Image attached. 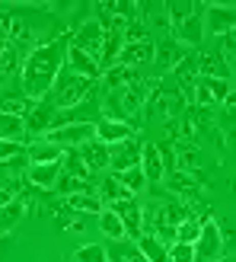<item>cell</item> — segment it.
<instances>
[{"label": "cell", "mask_w": 236, "mask_h": 262, "mask_svg": "<svg viewBox=\"0 0 236 262\" xmlns=\"http://www.w3.org/2000/svg\"><path fill=\"white\" fill-rule=\"evenodd\" d=\"M99 199L112 205V202H128V199H134V192H128L125 182L112 173V176H106V179L99 182Z\"/></svg>", "instance_id": "obj_24"}, {"label": "cell", "mask_w": 236, "mask_h": 262, "mask_svg": "<svg viewBox=\"0 0 236 262\" xmlns=\"http://www.w3.org/2000/svg\"><path fill=\"white\" fill-rule=\"evenodd\" d=\"M185 58V48H182L176 38H160L153 42V64H156V74H166V71H176V64Z\"/></svg>", "instance_id": "obj_12"}, {"label": "cell", "mask_w": 236, "mask_h": 262, "mask_svg": "<svg viewBox=\"0 0 236 262\" xmlns=\"http://www.w3.org/2000/svg\"><path fill=\"white\" fill-rule=\"evenodd\" d=\"M198 77H214V80H230V64L224 61V55H214V51H207V55H198Z\"/></svg>", "instance_id": "obj_19"}, {"label": "cell", "mask_w": 236, "mask_h": 262, "mask_svg": "<svg viewBox=\"0 0 236 262\" xmlns=\"http://www.w3.org/2000/svg\"><path fill=\"white\" fill-rule=\"evenodd\" d=\"M26 147H22V141H0V163H7L13 160V157H19Z\"/></svg>", "instance_id": "obj_38"}, {"label": "cell", "mask_w": 236, "mask_h": 262, "mask_svg": "<svg viewBox=\"0 0 236 262\" xmlns=\"http://www.w3.org/2000/svg\"><path fill=\"white\" fill-rule=\"evenodd\" d=\"M137 42H147V29L140 26V19H131L125 26V45H137Z\"/></svg>", "instance_id": "obj_35"}, {"label": "cell", "mask_w": 236, "mask_h": 262, "mask_svg": "<svg viewBox=\"0 0 236 262\" xmlns=\"http://www.w3.org/2000/svg\"><path fill=\"white\" fill-rule=\"evenodd\" d=\"M26 157H29V163H61V157H64V147H58V144H51V141H35L26 147Z\"/></svg>", "instance_id": "obj_22"}, {"label": "cell", "mask_w": 236, "mask_h": 262, "mask_svg": "<svg viewBox=\"0 0 236 262\" xmlns=\"http://www.w3.org/2000/svg\"><path fill=\"white\" fill-rule=\"evenodd\" d=\"M99 230L106 233L109 240H115V243H122V240H128V230H125V224H122V217H118L115 211H99Z\"/></svg>", "instance_id": "obj_26"}, {"label": "cell", "mask_w": 236, "mask_h": 262, "mask_svg": "<svg viewBox=\"0 0 236 262\" xmlns=\"http://www.w3.org/2000/svg\"><path fill=\"white\" fill-rule=\"evenodd\" d=\"M80 157H83V163L93 169V173H99V169H106L109 166V144H102L99 138H93V141H86V144H80Z\"/></svg>", "instance_id": "obj_18"}, {"label": "cell", "mask_w": 236, "mask_h": 262, "mask_svg": "<svg viewBox=\"0 0 236 262\" xmlns=\"http://www.w3.org/2000/svg\"><path fill=\"white\" fill-rule=\"evenodd\" d=\"M19 55H22V51H19L16 45H10L7 51H0V77H7V74H13V71H16Z\"/></svg>", "instance_id": "obj_33"}, {"label": "cell", "mask_w": 236, "mask_h": 262, "mask_svg": "<svg viewBox=\"0 0 236 262\" xmlns=\"http://www.w3.org/2000/svg\"><path fill=\"white\" fill-rule=\"evenodd\" d=\"M109 211H115L118 217H122V224H125V230H128L131 240H140V233H144V211H140V205H137L134 199H128V202H112Z\"/></svg>", "instance_id": "obj_11"}, {"label": "cell", "mask_w": 236, "mask_h": 262, "mask_svg": "<svg viewBox=\"0 0 236 262\" xmlns=\"http://www.w3.org/2000/svg\"><path fill=\"white\" fill-rule=\"evenodd\" d=\"M19 199V179H0V205H10Z\"/></svg>", "instance_id": "obj_37"}, {"label": "cell", "mask_w": 236, "mask_h": 262, "mask_svg": "<svg viewBox=\"0 0 236 262\" xmlns=\"http://www.w3.org/2000/svg\"><path fill=\"white\" fill-rule=\"evenodd\" d=\"M26 208H29V199H26V195H19V199L10 202V205H0V237H7V233L19 224Z\"/></svg>", "instance_id": "obj_21"}, {"label": "cell", "mask_w": 236, "mask_h": 262, "mask_svg": "<svg viewBox=\"0 0 236 262\" xmlns=\"http://www.w3.org/2000/svg\"><path fill=\"white\" fill-rule=\"evenodd\" d=\"M195 7H198V4H192V0H169V4H163V10H166V16H169L173 26H179L185 16H192Z\"/></svg>", "instance_id": "obj_30"}, {"label": "cell", "mask_w": 236, "mask_h": 262, "mask_svg": "<svg viewBox=\"0 0 236 262\" xmlns=\"http://www.w3.org/2000/svg\"><path fill=\"white\" fill-rule=\"evenodd\" d=\"M102 38H106V29L96 23V16L93 19H86V23H80L77 26V32L70 35V45H77L80 51H86L89 58H102Z\"/></svg>", "instance_id": "obj_7"}, {"label": "cell", "mask_w": 236, "mask_h": 262, "mask_svg": "<svg viewBox=\"0 0 236 262\" xmlns=\"http://www.w3.org/2000/svg\"><path fill=\"white\" fill-rule=\"evenodd\" d=\"M140 169H144V179L150 182V186H160L166 179V169H163V160H160V150H156V141L144 144L140 150Z\"/></svg>", "instance_id": "obj_15"}, {"label": "cell", "mask_w": 236, "mask_h": 262, "mask_svg": "<svg viewBox=\"0 0 236 262\" xmlns=\"http://www.w3.org/2000/svg\"><path fill=\"white\" fill-rule=\"evenodd\" d=\"M0 141H26L22 119H16V115H0Z\"/></svg>", "instance_id": "obj_29"}, {"label": "cell", "mask_w": 236, "mask_h": 262, "mask_svg": "<svg viewBox=\"0 0 236 262\" xmlns=\"http://www.w3.org/2000/svg\"><path fill=\"white\" fill-rule=\"evenodd\" d=\"M61 169H64L67 176L83 179V182H96V173L83 163V157H80V150H77V147H67V150H64V157H61Z\"/></svg>", "instance_id": "obj_20"}, {"label": "cell", "mask_w": 236, "mask_h": 262, "mask_svg": "<svg viewBox=\"0 0 236 262\" xmlns=\"http://www.w3.org/2000/svg\"><path fill=\"white\" fill-rule=\"evenodd\" d=\"M169 259L173 262H195V243H173L169 246Z\"/></svg>", "instance_id": "obj_36"}, {"label": "cell", "mask_w": 236, "mask_h": 262, "mask_svg": "<svg viewBox=\"0 0 236 262\" xmlns=\"http://www.w3.org/2000/svg\"><path fill=\"white\" fill-rule=\"evenodd\" d=\"M236 29V4H204V32L227 35Z\"/></svg>", "instance_id": "obj_8"}, {"label": "cell", "mask_w": 236, "mask_h": 262, "mask_svg": "<svg viewBox=\"0 0 236 262\" xmlns=\"http://www.w3.org/2000/svg\"><path fill=\"white\" fill-rule=\"evenodd\" d=\"M55 119H58V106H55V99L45 96V99H35L32 102V109L26 112V119H22V128H26V141L29 138H38V135H48L51 128H55Z\"/></svg>", "instance_id": "obj_3"}, {"label": "cell", "mask_w": 236, "mask_h": 262, "mask_svg": "<svg viewBox=\"0 0 236 262\" xmlns=\"http://www.w3.org/2000/svg\"><path fill=\"white\" fill-rule=\"evenodd\" d=\"M150 109L153 112H160L166 115V119H176V115L185 112V96H182V90L176 83H160L153 90V96H150Z\"/></svg>", "instance_id": "obj_6"}, {"label": "cell", "mask_w": 236, "mask_h": 262, "mask_svg": "<svg viewBox=\"0 0 236 262\" xmlns=\"http://www.w3.org/2000/svg\"><path fill=\"white\" fill-rule=\"evenodd\" d=\"M166 179H169V189H173L176 195H182V199H195V195L201 192V182L192 173H182V169L173 173V176H166Z\"/></svg>", "instance_id": "obj_25"}, {"label": "cell", "mask_w": 236, "mask_h": 262, "mask_svg": "<svg viewBox=\"0 0 236 262\" xmlns=\"http://www.w3.org/2000/svg\"><path fill=\"white\" fill-rule=\"evenodd\" d=\"M224 256V233L214 217H201V233L195 240V262H217Z\"/></svg>", "instance_id": "obj_4"}, {"label": "cell", "mask_w": 236, "mask_h": 262, "mask_svg": "<svg viewBox=\"0 0 236 262\" xmlns=\"http://www.w3.org/2000/svg\"><path fill=\"white\" fill-rule=\"evenodd\" d=\"M96 138L102 144H109V147H115V144H122L128 138H134V128H131L128 122H112V119H99L96 122Z\"/></svg>", "instance_id": "obj_17"}, {"label": "cell", "mask_w": 236, "mask_h": 262, "mask_svg": "<svg viewBox=\"0 0 236 262\" xmlns=\"http://www.w3.org/2000/svg\"><path fill=\"white\" fill-rule=\"evenodd\" d=\"M55 192L64 195V199H70V195H80V192H96L93 182H83V179H77V176H67V173H61L58 182H55Z\"/></svg>", "instance_id": "obj_28"}, {"label": "cell", "mask_w": 236, "mask_h": 262, "mask_svg": "<svg viewBox=\"0 0 236 262\" xmlns=\"http://www.w3.org/2000/svg\"><path fill=\"white\" fill-rule=\"evenodd\" d=\"M198 233H201V217L192 214L188 221H182V224L176 227V243H195Z\"/></svg>", "instance_id": "obj_32"}, {"label": "cell", "mask_w": 236, "mask_h": 262, "mask_svg": "<svg viewBox=\"0 0 236 262\" xmlns=\"http://www.w3.org/2000/svg\"><path fill=\"white\" fill-rule=\"evenodd\" d=\"M118 179L125 182V189H128V192H140L144 186H147V179H144V169H140V166H134V169H128V173H122V176H118Z\"/></svg>", "instance_id": "obj_34"}, {"label": "cell", "mask_w": 236, "mask_h": 262, "mask_svg": "<svg viewBox=\"0 0 236 262\" xmlns=\"http://www.w3.org/2000/svg\"><path fill=\"white\" fill-rule=\"evenodd\" d=\"M140 150H144V144L137 138H128L122 144H115V147H109V166L115 169V176L140 166Z\"/></svg>", "instance_id": "obj_9"}, {"label": "cell", "mask_w": 236, "mask_h": 262, "mask_svg": "<svg viewBox=\"0 0 236 262\" xmlns=\"http://www.w3.org/2000/svg\"><path fill=\"white\" fill-rule=\"evenodd\" d=\"M220 55H224V58H236V29L227 32V35H220Z\"/></svg>", "instance_id": "obj_39"}, {"label": "cell", "mask_w": 236, "mask_h": 262, "mask_svg": "<svg viewBox=\"0 0 236 262\" xmlns=\"http://www.w3.org/2000/svg\"><path fill=\"white\" fill-rule=\"evenodd\" d=\"M93 90H96V80H86V77H80V74H74V71L64 68L58 74V80H55V86H51L48 96L55 99L58 112H67V109L77 106V102H83Z\"/></svg>", "instance_id": "obj_2"}, {"label": "cell", "mask_w": 236, "mask_h": 262, "mask_svg": "<svg viewBox=\"0 0 236 262\" xmlns=\"http://www.w3.org/2000/svg\"><path fill=\"white\" fill-rule=\"evenodd\" d=\"M74 262H109V250L99 243H86L74 253Z\"/></svg>", "instance_id": "obj_31"}, {"label": "cell", "mask_w": 236, "mask_h": 262, "mask_svg": "<svg viewBox=\"0 0 236 262\" xmlns=\"http://www.w3.org/2000/svg\"><path fill=\"white\" fill-rule=\"evenodd\" d=\"M134 243H137V250L144 253L147 262H173L169 259V246H163L153 233H140V240H134Z\"/></svg>", "instance_id": "obj_23"}, {"label": "cell", "mask_w": 236, "mask_h": 262, "mask_svg": "<svg viewBox=\"0 0 236 262\" xmlns=\"http://www.w3.org/2000/svg\"><path fill=\"white\" fill-rule=\"evenodd\" d=\"M64 68L74 71V74H80V77H86V80H96V77L102 74L99 71V61L89 58L86 51H80L77 45H67V61H64Z\"/></svg>", "instance_id": "obj_14"}, {"label": "cell", "mask_w": 236, "mask_h": 262, "mask_svg": "<svg viewBox=\"0 0 236 262\" xmlns=\"http://www.w3.org/2000/svg\"><path fill=\"white\" fill-rule=\"evenodd\" d=\"M173 32L179 38V45H188V48L201 45V38H204V4H198L192 16H185L179 26H173Z\"/></svg>", "instance_id": "obj_10"}, {"label": "cell", "mask_w": 236, "mask_h": 262, "mask_svg": "<svg viewBox=\"0 0 236 262\" xmlns=\"http://www.w3.org/2000/svg\"><path fill=\"white\" fill-rule=\"evenodd\" d=\"M13 42H10V29H7V26L4 23H0V51H7Z\"/></svg>", "instance_id": "obj_40"}, {"label": "cell", "mask_w": 236, "mask_h": 262, "mask_svg": "<svg viewBox=\"0 0 236 262\" xmlns=\"http://www.w3.org/2000/svg\"><path fill=\"white\" fill-rule=\"evenodd\" d=\"M74 211H86V214H99L106 211V205H102L99 192H80V195H70V199H64Z\"/></svg>", "instance_id": "obj_27"}, {"label": "cell", "mask_w": 236, "mask_h": 262, "mask_svg": "<svg viewBox=\"0 0 236 262\" xmlns=\"http://www.w3.org/2000/svg\"><path fill=\"white\" fill-rule=\"evenodd\" d=\"M64 173L61 163H29L26 169V182H29L32 189H55L58 176Z\"/></svg>", "instance_id": "obj_16"}, {"label": "cell", "mask_w": 236, "mask_h": 262, "mask_svg": "<svg viewBox=\"0 0 236 262\" xmlns=\"http://www.w3.org/2000/svg\"><path fill=\"white\" fill-rule=\"evenodd\" d=\"M64 61H67V35L35 45L22 58V74H19L22 93L29 99H45L51 93V86H55L58 74L64 71Z\"/></svg>", "instance_id": "obj_1"}, {"label": "cell", "mask_w": 236, "mask_h": 262, "mask_svg": "<svg viewBox=\"0 0 236 262\" xmlns=\"http://www.w3.org/2000/svg\"><path fill=\"white\" fill-rule=\"evenodd\" d=\"M153 61V42H137V45H125L122 55H118V64L122 68H131V71H144L147 64Z\"/></svg>", "instance_id": "obj_13"}, {"label": "cell", "mask_w": 236, "mask_h": 262, "mask_svg": "<svg viewBox=\"0 0 236 262\" xmlns=\"http://www.w3.org/2000/svg\"><path fill=\"white\" fill-rule=\"evenodd\" d=\"M109 262H128V259H125L122 253H118V250H115V253H109Z\"/></svg>", "instance_id": "obj_41"}, {"label": "cell", "mask_w": 236, "mask_h": 262, "mask_svg": "<svg viewBox=\"0 0 236 262\" xmlns=\"http://www.w3.org/2000/svg\"><path fill=\"white\" fill-rule=\"evenodd\" d=\"M217 262H236V259H233V256H220Z\"/></svg>", "instance_id": "obj_42"}, {"label": "cell", "mask_w": 236, "mask_h": 262, "mask_svg": "<svg viewBox=\"0 0 236 262\" xmlns=\"http://www.w3.org/2000/svg\"><path fill=\"white\" fill-rule=\"evenodd\" d=\"M233 93L230 80H214V77H198L192 93V106L198 109H211V106H224V99Z\"/></svg>", "instance_id": "obj_5"}]
</instances>
